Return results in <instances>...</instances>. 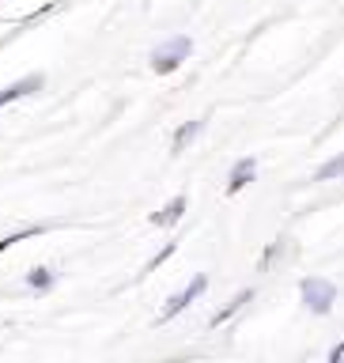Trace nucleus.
<instances>
[{
    "mask_svg": "<svg viewBox=\"0 0 344 363\" xmlns=\"http://www.w3.org/2000/svg\"><path fill=\"white\" fill-rule=\"evenodd\" d=\"M189 53H193V42L186 38V34H174V38L159 42L155 50H152V68H155L159 76H167V72H174V68L186 61Z\"/></svg>",
    "mask_w": 344,
    "mask_h": 363,
    "instance_id": "f257e3e1",
    "label": "nucleus"
},
{
    "mask_svg": "<svg viewBox=\"0 0 344 363\" xmlns=\"http://www.w3.org/2000/svg\"><path fill=\"white\" fill-rule=\"evenodd\" d=\"M299 291H303V303L311 306L314 314H329L337 303V288H333V280H326V277H306Z\"/></svg>",
    "mask_w": 344,
    "mask_h": 363,
    "instance_id": "f03ea898",
    "label": "nucleus"
},
{
    "mask_svg": "<svg viewBox=\"0 0 344 363\" xmlns=\"http://www.w3.org/2000/svg\"><path fill=\"white\" fill-rule=\"evenodd\" d=\"M204 288H209V277H193V284H189L186 291H178V295H170V299H167L163 314H159V322H170L174 314H182V311H186V306H189L193 299H197V295H201Z\"/></svg>",
    "mask_w": 344,
    "mask_h": 363,
    "instance_id": "7ed1b4c3",
    "label": "nucleus"
},
{
    "mask_svg": "<svg viewBox=\"0 0 344 363\" xmlns=\"http://www.w3.org/2000/svg\"><path fill=\"white\" fill-rule=\"evenodd\" d=\"M45 84V76H27V79H16V84H8V87H0V106H8V102H16L23 95H34V91H42Z\"/></svg>",
    "mask_w": 344,
    "mask_h": 363,
    "instance_id": "20e7f679",
    "label": "nucleus"
},
{
    "mask_svg": "<svg viewBox=\"0 0 344 363\" xmlns=\"http://www.w3.org/2000/svg\"><path fill=\"white\" fill-rule=\"evenodd\" d=\"M254 174H257V163H254V159H238L235 170H231V182H227V193L246 189L250 182H254Z\"/></svg>",
    "mask_w": 344,
    "mask_h": 363,
    "instance_id": "39448f33",
    "label": "nucleus"
},
{
    "mask_svg": "<svg viewBox=\"0 0 344 363\" xmlns=\"http://www.w3.org/2000/svg\"><path fill=\"white\" fill-rule=\"evenodd\" d=\"M182 212H186V197H174V201L163 204V212L152 216V223H159V227H174V223L182 220Z\"/></svg>",
    "mask_w": 344,
    "mask_h": 363,
    "instance_id": "423d86ee",
    "label": "nucleus"
},
{
    "mask_svg": "<svg viewBox=\"0 0 344 363\" xmlns=\"http://www.w3.org/2000/svg\"><path fill=\"white\" fill-rule=\"evenodd\" d=\"M53 284H57V272L45 269V265H38V269L27 272V288H30V291H50Z\"/></svg>",
    "mask_w": 344,
    "mask_h": 363,
    "instance_id": "0eeeda50",
    "label": "nucleus"
},
{
    "mask_svg": "<svg viewBox=\"0 0 344 363\" xmlns=\"http://www.w3.org/2000/svg\"><path fill=\"white\" fill-rule=\"evenodd\" d=\"M250 299H254V288H246V291H238V295H235V299H231V303H227V306H223V311H220V314H216V318H212V325H220V322H227V318H231L235 311H243V306H246Z\"/></svg>",
    "mask_w": 344,
    "mask_h": 363,
    "instance_id": "6e6552de",
    "label": "nucleus"
},
{
    "mask_svg": "<svg viewBox=\"0 0 344 363\" xmlns=\"http://www.w3.org/2000/svg\"><path fill=\"white\" fill-rule=\"evenodd\" d=\"M201 129H204V121H186V125H182V129L174 133V155H178V152H186V144H189Z\"/></svg>",
    "mask_w": 344,
    "mask_h": 363,
    "instance_id": "1a4fd4ad",
    "label": "nucleus"
},
{
    "mask_svg": "<svg viewBox=\"0 0 344 363\" xmlns=\"http://www.w3.org/2000/svg\"><path fill=\"white\" fill-rule=\"evenodd\" d=\"M340 174H344V155H333L326 167H318L314 182H329V178H340Z\"/></svg>",
    "mask_w": 344,
    "mask_h": 363,
    "instance_id": "9d476101",
    "label": "nucleus"
},
{
    "mask_svg": "<svg viewBox=\"0 0 344 363\" xmlns=\"http://www.w3.org/2000/svg\"><path fill=\"white\" fill-rule=\"evenodd\" d=\"M34 235H45V223H34V227H27V231H16V235H8L4 242H0V254H4L8 246H16V242H23V238H34Z\"/></svg>",
    "mask_w": 344,
    "mask_h": 363,
    "instance_id": "9b49d317",
    "label": "nucleus"
},
{
    "mask_svg": "<svg viewBox=\"0 0 344 363\" xmlns=\"http://www.w3.org/2000/svg\"><path fill=\"white\" fill-rule=\"evenodd\" d=\"M170 254H174V242H167V246H163V250H159V254L152 257V261H148V272H152V269H159V265H163V261H167Z\"/></svg>",
    "mask_w": 344,
    "mask_h": 363,
    "instance_id": "f8f14e48",
    "label": "nucleus"
}]
</instances>
